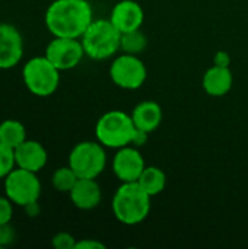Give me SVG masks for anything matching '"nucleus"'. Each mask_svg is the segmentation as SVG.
<instances>
[{"instance_id": "f257e3e1", "label": "nucleus", "mask_w": 248, "mask_h": 249, "mask_svg": "<svg viewBox=\"0 0 248 249\" xmlns=\"http://www.w3.org/2000/svg\"><path fill=\"white\" fill-rule=\"evenodd\" d=\"M92 20L88 0H54L45 12V26L54 36L80 38Z\"/></svg>"}, {"instance_id": "f03ea898", "label": "nucleus", "mask_w": 248, "mask_h": 249, "mask_svg": "<svg viewBox=\"0 0 248 249\" xmlns=\"http://www.w3.org/2000/svg\"><path fill=\"white\" fill-rule=\"evenodd\" d=\"M151 196L139 182H123L113 197V213L124 225H137L143 222L151 212Z\"/></svg>"}, {"instance_id": "7ed1b4c3", "label": "nucleus", "mask_w": 248, "mask_h": 249, "mask_svg": "<svg viewBox=\"0 0 248 249\" xmlns=\"http://www.w3.org/2000/svg\"><path fill=\"white\" fill-rule=\"evenodd\" d=\"M85 54L94 60H105L120 50L121 32L108 19L92 20L80 36Z\"/></svg>"}, {"instance_id": "20e7f679", "label": "nucleus", "mask_w": 248, "mask_h": 249, "mask_svg": "<svg viewBox=\"0 0 248 249\" xmlns=\"http://www.w3.org/2000/svg\"><path fill=\"white\" fill-rule=\"evenodd\" d=\"M136 125L132 115L124 111L113 109L101 115L95 125L96 140L110 149H121L132 144Z\"/></svg>"}, {"instance_id": "39448f33", "label": "nucleus", "mask_w": 248, "mask_h": 249, "mask_svg": "<svg viewBox=\"0 0 248 249\" xmlns=\"http://www.w3.org/2000/svg\"><path fill=\"white\" fill-rule=\"evenodd\" d=\"M22 76L26 89L41 98L53 95L60 83V70L45 55L34 57L26 61Z\"/></svg>"}, {"instance_id": "423d86ee", "label": "nucleus", "mask_w": 248, "mask_h": 249, "mask_svg": "<svg viewBox=\"0 0 248 249\" xmlns=\"http://www.w3.org/2000/svg\"><path fill=\"white\" fill-rule=\"evenodd\" d=\"M107 165L105 149L99 142H80L69 155V166L79 178H98Z\"/></svg>"}, {"instance_id": "0eeeda50", "label": "nucleus", "mask_w": 248, "mask_h": 249, "mask_svg": "<svg viewBox=\"0 0 248 249\" xmlns=\"http://www.w3.org/2000/svg\"><path fill=\"white\" fill-rule=\"evenodd\" d=\"M4 193L12 203L22 207L38 201L41 196V184L37 178V172L22 168L12 169L4 178Z\"/></svg>"}, {"instance_id": "6e6552de", "label": "nucleus", "mask_w": 248, "mask_h": 249, "mask_svg": "<svg viewBox=\"0 0 248 249\" xmlns=\"http://www.w3.org/2000/svg\"><path fill=\"white\" fill-rule=\"evenodd\" d=\"M110 76L114 85H117L118 88L136 90L145 83L148 70L137 55L123 53L111 63Z\"/></svg>"}, {"instance_id": "1a4fd4ad", "label": "nucleus", "mask_w": 248, "mask_h": 249, "mask_svg": "<svg viewBox=\"0 0 248 249\" xmlns=\"http://www.w3.org/2000/svg\"><path fill=\"white\" fill-rule=\"evenodd\" d=\"M85 55L83 45L79 38L54 36L45 48V57L61 71L76 67Z\"/></svg>"}, {"instance_id": "9d476101", "label": "nucleus", "mask_w": 248, "mask_h": 249, "mask_svg": "<svg viewBox=\"0 0 248 249\" xmlns=\"http://www.w3.org/2000/svg\"><path fill=\"white\" fill-rule=\"evenodd\" d=\"M145 168V159L136 147L124 146L117 149L113 159V171L121 182H136Z\"/></svg>"}, {"instance_id": "9b49d317", "label": "nucleus", "mask_w": 248, "mask_h": 249, "mask_svg": "<svg viewBox=\"0 0 248 249\" xmlns=\"http://www.w3.org/2000/svg\"><path fill=\"white\" fill-rule=\"evenodd\" d=\"M23 54V42L19 31L9 23H0V69L15 67Z\"/></svg>"}, {"instance_id": "f8f14e48", "label": "nucleus", "mask_w": 248, "mask_h": 249, "mask_svg": "<svg viewBox=\"0 0 248 249\" xmlns=\"http://www.w3.org/2000/svg\"><path fill=\"white\" fill-rule=\"evenodd\" d=\"M110 20L121 34H124L134 29H140L145 20V12L137 1L121 0L114 4Z\"/></svg>"}, {"instance_id": "ddd939ff", "label": "nucleus", "mask_w": 248, "mask_h": 249, "mask_svg": "<svg viewBox=\"0 0 248 249\" xmlns=\"http://www.w3.org/2000/svg\"><path fill=\"white\" fill-rule=\"evenodd\" d=\"M13 155H15V165L18 168L31 172L41 171L48 159L47 150L37 140H25L16 149H13Z\"/></svg>"}, {"instance_id": "4468645a", "label": "nucleus", "mask_w": 248, "mask_h": 249, "mask_svg": "<svg viewBox=\"0 0 248 249\" xmlns=\"http://www.w3.org/2000/svg\"><path fill=\"white\" fill-rule=\"evenodd\" d=\"M70 200L80 210H92L101 203V188L94 178H79L72 188Z\"/></svg>"}, {"instance_id": "2eb2a0df", "label": "nucleus", "mask_w": 248, "mask_h": 249, "mask_svg": "<svg viewBox=\"0 0 248 249\" xmlns=\"http://www.w3.org/2000/svg\"><path fill=\"white\" fill-rule=\"evenodd\" d=\"M234 83V76L229 67H221V66H212L206 70L203 74V89L210 96H224L227 95Z\"/></svg>"}, {"instance_id": "dca6fc26", "label": "nucleus", "mask_w": 248, "mask_h": 249, "mask_svg": "<svg viewBox=\"0 0 248 249\" xmlns=\"http://www.w3.org/2000/svg\"><path fill=\"white\" fill-rule=\"evenodd\" d=\"M132 118L136 128L152 133L159 127L162 121V109L159 104L153 101H143L134 107Z\"/></svg>"}, {"instance_id": "f3484780", "label": "nucleus", "mask_w": 248, "mask_h": 249, "mask_svg": "<svg viewBox=\"0 0 248 249\" xmlns=\"http://www.w3.org/2000/svg\"><path fill=\"white\" fill-rule=\"evenodd\" d=\"M137 182L151 197H155L165 190L167 175L162 169L156 166H146L142 175L139 177Z\"/></svg>"}, {"instance_id": "a211bd4d", "label": "nucleus", "mask_w": 248, "mask_h": 249, "mask_svg": "<svg viewBox=\"0 0 248 249\" xmlns=\"http://www.w3.org/2000/svg\"><path fill=\"white\" fill-rule=\"evenodd\" d=\"M26 140V131L20 121L4 120L0 123V143L10 149H16Z\"/></svg>"}, {"instance_id": "6ab92c4d", "label": "nucleus", "mask_w": 248, "mask_h": 249, "mask_svg": "<svg viewBox=\"0 0 248 249\" xmlns=\"http://www.w3.org/2000/svg\"><path fill=\"white\" fill-rule=\"evenodd\" d=\"M146 45H148V38L140 29H134V31L121 34L120 50L126 54L137 55L145 51Z\"/></svg>"}, {"instance_id": "aec40b11", "label": "nucleus", "mask_w": 248, "mask_h": 249, "mask_svg": "<svg viewBox=\"0 0 248 249\" xmlns=\"http://www.w3.org/2000/svg\"><path fill=\"white\" fill-rule=\"evenodd\" d=\"M79 177L75 174V171L70 166H63L54 171L51 184L58 193H70L75 184L77 182Z\"/></svg>"}, {"instance_id": "412c9836", "label": "nucleus", "mask_w": 248, "mask_h": 249, "mask_svg": "<svg viewBox=\"0 0 248 249\" xmlns=\"http://www.w3.org/2000/svg\"><path fill=\"white\" fill-rule=\"evenodd\" d=\"M15 166V155L13 149L0 143V178H6V175Z\"/></svg>"}, {"instance_id": "4be33fe9", "label": "nucleus", "mask_w": 248, "mask_h": 249, "mask_svg": "<svg viewBox=\"0 0 248 249\" xmlns=\"http://www.w3.org/2000/svg\"><path fill=\"white\" fill-rule=\"evenodd\" d=\"M53 247L57 249H75L76 241L75 238L67 232H60L53 238Z\"/></svg>"}, {"instance_id": "5701e85b", "label": "nucleus", "mask_w": 248, "mask_h": 249, "mask_svg": "<svg viewBox=\"0 0 248 249\" xmlns=\"http://www.w3.org/2000/svg\"><path fill=\"white\" fill-rule=\"evenodd\" d=\"M13 214L12 201L7 197H0V225H6L10 222Z\"/></svg>"}, {"instance_id": "b1692460", "label": "nucleus", "mask_w": 248, "mask_h": 249, "mask_svg": "<svg viewBox=\"0 0 248 249\" xmlns=\"http://www.w3.org/2000/svg\"><path fill=\"white\" fill-rule=\"evenodd\" d=\"M13 241H15V231L9 226V223L0 225V248L10 245Z\"/></svg>"}, {"instance_id": "393cba45", "label": "nucleus", "mask_w": 248, "mask_h": 249, "mask_svg": "<svg viewBox=\"0 0 248 249\" xmlns=\"http://www.w3.org/2000/svg\"><path fill=\"white\" fill-rule=\"evenodd\" d=\"M75 249H105V245L95 239H82L76 241Z\"/></svg>"}, {"instance_id": "a878e982", "label": "nucleus", "mask_w": 248, "mask_h": 249, "mask_svg": "<svg viewBox=\"0 0 248 249\" xmlns=\"http://www.w3.org/2000/svg\"><path fill=\"white\" fill-rule=\"evenodd\" d=\"M148 136H149L148 131H143V130L136 128V131H134V134H133V139H132V144H133L134 147L145 146L146 142H148Z\"/></svg>"}, {"instance_id": "bb28decb", "label": "nucleus", "mask_w": 248, "mask_h": 249, "mask_svg": "<svg viewBox=\"0 0 248 249\" xmlns=\"http://www.w3.org/2000/svg\"><path fill=\"white\" fill-rule=\"evenodd\" d=\"M231 63V55L227 51H218L213 57V64L221 66V67H229Z\"/></svg>"}, {"instance_id": "cd10ccee", "label": "nucleus", "mask_w": 248, "mask_h": 249, "mask_svg": "<svg viewBox=\"0 0 248 249\" xmlns=\"http://www.w3.org/2000/svg\"><path fill=\"white\" fill-rule=\"evenodd\" d=\"M23 209H25L26 214L31 216V217H35V216H38V213H39V204H38V201H34V203L26 204Z\"/></svg>"}]
</instances>
